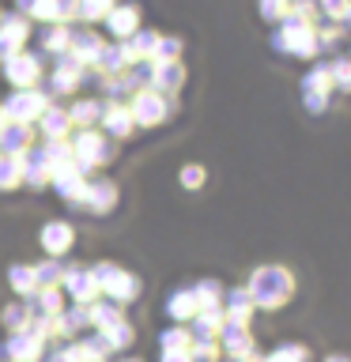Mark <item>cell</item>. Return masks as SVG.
I'll use <instances>...</instances> for the list:
<instances>
[{"label":"cell","instance_id":"cell-30","mask_svg":"<svg viewBox=\"0 0 351 362\" xmlns=\"http://www.w3.org/2000/svg\"><path fill=\"white\" fill-rule=\"evenodd\" d=\"M260 19H268V23H283L291 16V0H260Z\"/></svg>","mask_w":351,"mask_h":362},{"label":"cell","instance_id":"cell-28","mask_svg":"<svg viewBox=\"0 0 351 362\" xmlns=\"http://www.w3.org/2000/svg\"><path fill=\"white\" fill-rule=\"evenodd\" d=\"M159 344H163V351H189L192 347V332L189 328H166Z\"/></svg>","mask_w":351,"mask_h":362},{"label":"cell","instance_id":"cell-2","mask_svg":"<svg viewBox=\"0 0 351 362\" xmlns=\"http://www.w3.org/2000/svg\"><path fill=\"white\" fill-rule=\"evenodd\" d=\"M272 45H276L280 53H291V57H317V27H310V23L302 19H283L276 34H272Z\"/></svg>","mask_w":351,"mask_h":362},{"label":"cell","instance_id":"cell-45","mask_svg":"<svg viewBox=\"0 0 351 362\" xmlns=\"http://www.w3.org/2000/svg\"><path fill=\"white\" fill-rule=\"evenodd\" d=\"M125 362H136V358H125Z\"/></svg>","mask_w":351,"mask_h":362},{"label":"cell","instance_id":"cell-13","mask_svg":"<svg viewBox=\"0 0 351 362\" xmlns=\"http://www.w3.org/2000/svg\"><path fill=\"white\" fill-rule=\"evenodd\" d=\"M61 283H68V291H72V298H76L79 305H87V302L98 298V283H95V276H91V272H84V268L64 272Z\"/></svg>","mask_w":351,"mask_h":362},{"label":"cell","instance_id":"cell-29","mask_svg":"<svg viewBox=\"0 0 351 362\" xmlns=\"http://www.w3.org/2000/svg\"><path fill=\"white\" fill-rule=\"evenodd\" d=\"M98 336L106 339V347H110V351H113V347H129V344H132V328L125 325V321H117L113 328H102Z\"/></svg>","mask_w":351,"mask_h":362},{"label":"cell","instance_id":"cell-5","mask_svg":"<svg viewBox=\"0 0 351 362\" xmlns=\"http://www.w3.org/2000/svg\"><path fill=\"white\" fill-rule=\"evenodd\" d=\"M4 113H8V121H23V124H30L34 117H42L45 113V95L42 90H16L8 102H4Z\"/></svg>","mask_w":351,"mask_h":362},{"label":"cell","instance_id":"cell-25","mask_svg":"<svg viewBox=\"0 0 351 362\" xmlns=\"http://www.w3.org/2000/svg\"><path fill=\"white\" fill-rule=\"evenodd\" d=\"M306 358H310V351H306L302 344H283L276 351H268L260 362H306Z\"/></svg>","mask_w":351,"mask_h":362},{"label":"cell","instance_id":"cell-4","mask_svg":"<svg viewBox=\"0 0 351 362\" xmlns=\"http://www.w3.org/2000/svg\"><path fill=\"white\" fill-rule=\"evenodd\" d=\"M110 158V144L102 140L98 132H79L76 136V144H72V163H76V170L84 174V170H91V166H98V163H106Z\"/></svg>","mask_w":351,"mask_h":362},{"label":"cell","instance_id":"cell-9","mask_svg":"<svg viewBox=\"0 0 351 362\" xmlns=\"http://www.w3.org/2000/svg\"><path fill=\"white\" fill-rule=\"evenodd\" d=\"M129 113L136 124H159V121H166V98L159 90H136Z\"/></svg>","mask_w":351,"mask_h":362},{"label":"cell","instance_id":"cell-38","mask_svg":"<svg viewBox=\"0 0 351 362\" xmlns=\"http://www.w3.org/2000/svg\"><path fill=\"white\" fill-rule=\"evenodd\" d=\"M317 8H321L328 19H344L347 8H351V0H317Z\"/></svg>","mask_w":351,"mask_h":362},{"label":"cell","instance_id":"cell-14","mask_svg":"<svg viewBox=\"0 0 351 362\" xmlns=\"http://www.w3.org/2000/svg\"><path fill=\"white\" fill-rule=\"evenodd\" d=\"M181 79H185V68H181L178 61H159L151 64V87L163 95V90H178Z\"/></svg>","mask_w":351,"mask_h":362},{"label":"cell","instance_id":"cell-1","mask_svg":"<svg viewBox=\"0 0 351 362\" xmlns=\"http://www.w3.org/2000/svg\"><path fill=\"white\" fill-rule=\"evenodd\" d=\"M246 291H249V298H253V305H260V310H280V305H287L291 294H294V276L283 264H260V268H253Z\"/></svg>","mask_w":351,"mask_h":362},{"label":"cell","instance_id":"cell-12","mask_svg":"<svg viewBox=\"0 0 351 362\" xmlns=\"http://www.w3.org/2000/svg\"><path fill=\"white\" fill-rule=\"evenodd\" d=\"M106 27L113 38H132L136 30H140V8H132V4H117L106 16Z\"/></svg>","mask_w":351,"mask_h":362},{"label":"cell","instance_id":"cell-42","mask_svg":"<svg viewBox=\"0 0 351 362\" xmlns=\"http://www.w3.org/2000/svg\"><path fill=\"white\" fill-rule=\"evenodd\" d=\"M163 362H189V351H163Z\"/></svg>","mask_w":351,"mask_h":362},{"label":"cell","instance_id":"cell-17","mask_svg":"<svg viewBox=\"0 0 351 362\" xmlns=\"http://www.w3.org/2000/svg\"><path fill=\"white\" fill-rule=\"evenodd\" d=\"M223 302H226L223 317H226V321H238V325H249V317H253V310H257L246 287H242V291H231V294H226Z\"/></svg>","mask_w":351,"mask_h":362},{"label":"cell","instance_id":"cell-41","mask_svg":"<svg viewBox=\"0 0 351 362\" xmlns=\"http://www.w3.org/2000/svg\"><path fill=\"white\" fill-rule=\"evenodd\" d=\"M336 42H340V27H333V23L325 30H317V45H336Z\"/></svg>","mask_w":351,"mask_h":362},{"label":"cell","instance_id":"cell-40","mask_svg":"<svg viewBox=\"0 0 351 362\" xmlns=\"http://www.w3.org/2000/svg\"><path fill=\"white\" fill-rule=\"evenodd\" d=\"M181 185H185V189H200L204 185V170L200 166H185V170H181Z\"/></svg>","mask_w":351,"mask_h":362},{"label":"cell","instance_id":"cell-32","mask_svg":"<svg viewBox=\"0 0 351 362\" xmlns=\"http://www.w3.org/2000/svg\"><path fill=\"white\" fill-rule=\"evenodd\" d=\"M27 310H42V313L57 317V313H61V294H57V291H42V294H34V302H27Z\"/></svg>","mask_w":351,"mask_h":362},{"label":"cell","instance_id":"cell-18","mask_svg":"<svg viewBox=\"0 0 351 362\" xmlns=\"http://www.w3.org/2000/svg\"><path fill=\"white\" fill-rule=\"evenodd\" d=\"M72 238H76V234H72V226L61 223V219L42 226V245L50 249V253H64V249H72Z\"/></svg>","mask_w":351,"mask_h":362},{"label":"cell","instance_id":"cell-20","mask_svg":"<svg viewBox=\"0 0 351 362\" xmlns=\"http://www.w3.org/2000/svg\"><path fill=\"white\" fill-rule=\"evenodd\" d=\"M192 298H197V310H223V291L215 279H200L192 287Z\"/></svg>","mask_w":351,"mask_h":362},{"label":"cell","instance_id":"cell-21","mask_svg":"<svg viewBox=\"0 0 351 362\" xmlns=\"http://www.w3.org/2000/svg\"><path fill=\"white\" fill-rule=\"evenodd\" d=\"M102 124H106V129H110L113 136H129L136 121H132V113L125 110V106H113V110L102 113Z\"/></svg>","mask_w":351,"mask_h":362},{"label":"cell","instance_id":"cell-34","mask_svg":"<svg viewBox=\"0 0 351 362\" xmlns=\"http://www.w3.org/2000/svg\"><path fill=\"white\" fill-rule=\"evenodd\" d=\"M178 53H181V42H178V38H159V42H155V53H151V64H159V61H178Z\"/></svg>","mask_w":351,"mask_h":362},{"label":"cell","instance_id":"cell-24","mask_svg":"<svg viewBox=\"0 0 351 362\" xmlns=\"http://www.w3.org/2000/svg\"><path fill=\"white\" fill-rule=\"evenodd\" d=\"M102 113H106V110H102V102H76L72 113H68V121H72V124H84V129H87V124H95Z\"/></svg>","mask_w":351,"mask_h":362},{"label":"cell","instance_id":"cell-37","mask_svg":"<svg viewBox=\"0 0 351 362\" xmlns=\"http://www.w3.org/2000/svg\"><path fill=\"white\" fill-rule=\"evenodd\" d=\"M219 358V347L215 344H192L189 347V362H215Z\"/></svg>","mask_w":351,"mask_h":362},{"label":"cell","instance_id":"cell-19","mask_svg":"<svg viewBox=\"0 0 351 362\" xmlns=\"http://www.w3.org/2000/svg\"><path fill=\"white\" fill-rule=\"evenodd\" d=\"M200 310H197V298H192V291H174L166 302V317L170 321H192Z\"/></svg>","mask_w":351,"mask_h":362},{"label":"cell","instance_id":"cell-6","mask_svg":"<svg viewBox=\"0 0 351 362\" xmlns=\"http://www.w3.org/2000/svg\"><path fill=\"white\" fill-rule=\"evenodd\" d=\"M328 90H333V76H328V64H313L302 79V98L313 113L328 106Z\"/></svg>","mask_w":351,"mask_h":362},{"label":"cell","instance_id":"cell-44","mask_svg":"<svg viewBox=\"0 0 351 362\" xmlns=\"http://www.w3.org/2000/svg\"><path fill=\"white\" fill-rule=\"evenodd\" d=\"M4 124H8V113H4V106H0V129H4Z\"/></svg>","mask_w":351,"mask_h":362},{"label":"cell","instance_id":"cell-26","mask_svg":"<svg viewBox=\"0 0 351 362\" xmlns=\"http://www.w3.org/2000/svg\"><path fill=\"white\" fill-rule=\"evenodd\" d=\"M113 8H117V0H79V16H84L87 23H98V19H106Z\"/></svg>","mask_w":351,"mask_h":362},{"label":"cell","instance_id":"cell-36","mask_svg":"<svg viewBox=\"0 0 351 362\" xmlns=\"http://www.w3.org/2000/svg\"><path fill=\"white\" fill-rule=\"evenodd\" d=\"M4 321L16 328V332H19V328H30V310H27V305H8V310H4Z\"/></svg>","mask_w":351,"mask_h":362},{"label":"cell","instance_id":"cell-11","mask_svg":"<svg viewBox=\"0 0 351 362\" xmlns=\"http://www.w3.org/2000/svg\"><path fill=\"white\" fill-rule=\"evenodd\" d=\"M27 34H30L27 30V19H19V16L16 19H11V16L0 19V57H4V61H8V57H16L19 45L27 42Z\"/></svg>","mask_w":351,"mask_h":362},{"label":"cell","instance_id":"cell-43","mask_svg":"<svg viewBox=\"0 0 351 362\" xmlns=\"http://www.w3.org/2000/svg\"><path fill=\"white\" fill-rule=\"evenodd\" d=\"M325 362H351V358H344V355H328Z\"/></svg>","mask_w":351,"mask_h":362},{"label":"cell","instance_id":"cell-15","mask_svg":"<svg viewBox=\"0 0 351 362\" xmlns=\"http://www.w3.org/2000/svg\"><path fill=\"white\" fill-rule=\"evenodd\" d=\"M53 181H57V192H61L64 200H76V204H84L87 181H84V174H79L76 166H68V170H57V174H53Z\"/></svg>","mask_w":351,"mask_h":362},{"label":"cell","instance_id":"cell-39","mask_svg":"<svg viewBox=\"0 0 351 362\" xmlns=\"http://www.w3.org/2000/svg\"><path fill=\"white\" fill-rule=\"evenodd\" d=\"M53 358H57V362H95V358L87 355V347H84V344H76V347H64L61 355H53Z\"/></svg>","mask_w":351,"mask_h":362},{"label":"cell","instance_id":"cell-33","mask_svg":"<svg viewBox=\"0 0 351 362\" xmlns=\"http://www.w3.org/2000/svg\"><path fill=\"white\" fill-rule=\"evenodd\" d=\"M328 76H333V87L351 90V57H340V61L328 64Z\"/></svg>","mask_w":351,"mask_h":362},{"label":"cell","instance_id":"cell-10","mask_svg":"<svg viewBox=\"0 0 351 362\" xmlns=\"http://www.w3.org/2000/svg\"><path fill=\"white\" fill-rule=\"evenodd\" d=\"M30 140H34V132H30V124H23V121H8L4 129H0V151L4 155H23V151H30Z\"/></svg>","mask_w":351,"mask_h":362},{"label":"cell","instance_id":"cell-7","mask_svg":"<svg viewBox=\"0 0 351 362\" xmlns=\"http://www.w3.org/2000/svg\"><path fill=\"white\" fill-rule=\"evenodd\" d=\"M4 76L11 79V87L30 90L34 83H38V76H42V61H38V57H30V53H16V57H8V61H4Z\"/></svg>","mask_w":351,"mask_h":362},{"label":"cell","instance_id":"cell-8","mask_svg":"<svg viewBox=\"0 0 351 362\" xmlns=\"http://www.w3.org/2000/svg\"><path fill=\"white\" fill-rule=\"evenodd\" d=\"M42 347H45V336L38 328H19V332L8 336V355L16 362H38L42 358Z\"/></svg>","mask_w":351,"mask_h":362},{"label":"cell","instance_id":"cell-3","mask_svg":"<svg viewBox=\"0 0 351 362\" xmlns=\"http://www.w3.org/2000/svg\"><path fill=\"white\" fill-rule=\"evenodd\" d=\"M91 276H95L98 291H106L117 305H121V302H132L136 291H140V279L129 276V272H121L117 264H98L95 272H91Z\"/></svg>","mask_w":351,"mask_h":362},{"label":"cell","instance_id":"cell-35","mask_svg":"<svg viewBox=\"0 0 351 362\" xmlns=\"http://www.w3.org/2000/svg\"><path fill=\"white\" fill-rule=\"evenodd\" d=\"M19 8L27 11V16H34V19L53 23V0H19Z\"/></svg>","mask_w":351,"mask_h":362},{"label":"cell","instance_id":"cell-23","mask_svg":"<svg viewBox=\"0 0 351 362\" xmlns=\"http://www.w3.org/2000/svg\"><path fill=\"white\" fill-rule=\"evenodd\" d=\"M19 181H23V166H19V158L0 151V189H16Z\"/></svg>","mask_w":351,"mask_h":362},{"label":"cell","instance_id":"cell-27","mask_svg":"<svg viewBox=\"0 0 351 362\" xmlns=\"http://www.w3.org/2000/svg\"><path fill=\"white\" fill-rule=\"evenodd\" d=\"M8 279H11V287H16L19 294H34V287H38L34 268H27V264H16V268L8 272Z\"/></svg>","mask_w":351,"mask_h":362},{"label":"cell","instance_id":"cell-22","mask_svg":"<svg viewBox=\"0 0 351 362\" xmlns=\"http://www.w3.org/2000/svg\"><path fill=\"white\" fill-rule=\"evenodd\" d=\"M68 129H72L68 113H61V110H45V113H42V132L50 136V140H61Z\"/></svg>","mask_w":351,"mask_h":362},{"label":"cell","instance_id":"cell-16","mask_svg":"<svg viewBox=\"0 0 351 362\" xmlns=\"http://www.w3.org/2000/svg\"><path fill=\"white\" fill-rule=\"evenodd\" d=\"M113 200H117V185H113V181H87L84 204L91 211H110Z\"/></svg>","mask_w":351,"mask_h":362},{"label":"cell","instance_id":"cell-31","mask_svg":"<svg viewBox=\"0 0 351 362\" xmlns=\"http://www.w3.org/2000/svg\"><path fill=\"white\" fill-rule=\"evenodd\" d=\"M34 279H38V287L53 291L57 283L64 279V272H61V264H53V260H45V264H38V268H34Z\"/></svg>","mask_w":351,"mask_h":362}]
</instances>
